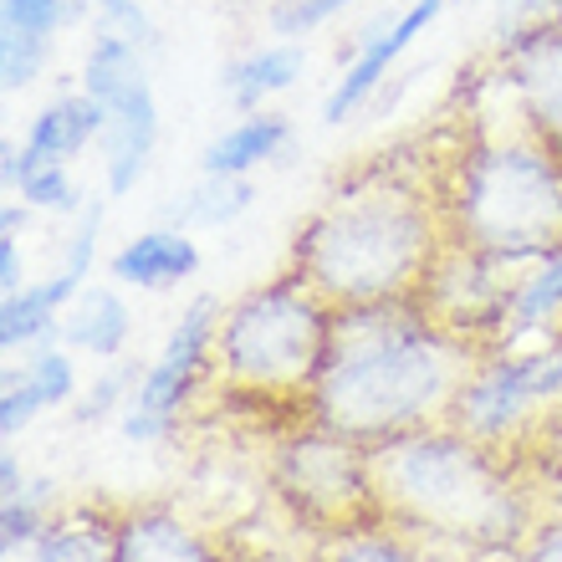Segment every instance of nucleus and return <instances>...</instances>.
<instances>
[{"label": "nucleus", "mask_w": 562, "mask_h": 562, "mask_svg": "<svg viewBox=\"0 0 562 562\" xmlns=\"http://www.w3.org/2000/svg\"><path fill=\"white\" fill-rule=\"evenodd\" d=\"M481 358L486 353L471 338L435 323L419 302L338 312L333 358L302 419L379 450L400 435L445 425Z\"/></svg>", "instance_id": "f257e3e1"}, {"label": "nucleus", "mask_w": 562, "mask_h": 562, "mask_svg": "<svg viewBox=\"0 0 562 562\" xmlns=\"http://www.w3.org/2000/svg\"><path fill=\"white\" fill-rule=\"evenodd\" d=\"M445 246L435 190L373 164L342 179L312 210L292 240V277L323 296L333 312L419 302Z\"/></svg>", "instance_id": "f03ea898"}, {"label": "nucleus", "mask_w": 562, "mask_h": 562, "mask_svg": "<svg viewBox=\"0 0 562 562\" xmlns=\"http://www.w3.org/2000/svg\"><path fill=\"white\" fill-rule=\"evenodd\" d=\"M379 512L409 537L517 552L537 527L517 465L456 425H429L373 450Z\"/></svg>", "instance_id": "7ed1b4c3"}, {"label": "nucleus", "mask_w": 562, "mask_h": 562, "mask_svg": "<svg viewBox=\"0 0 562 562\" xmlns=\"http://www.w3.org/2000/svg\"><path fill=\"white\" fill-rule=\"evenodd\" d=\"M445 236L491 267H537L562 251V154L527 128L475 138L435 184Z\"/></svg>", "instance_id": "20e7f679"}, {"label": "nucleus", "mask_w": 562, "mask_h": 562, "mask_svg": "<svg viewBox=\"0 0 562 562\" xmlns=\"http://www.w3.org/2000/svg\"><path fill=\"white\" fill-rule=\"evenodd\" d=\"M333 333H338V312L286 271L225 302L221 327H215V353H210V379L231 400L296 404L307 415L327 358H333Z\"/></svg>", "instance_id": "39448f33"}, {"label": "nucleus", "mask_w": 562, "mask_h": 562, "mask_svg": "<svg viewBox=\"0 0 562 562\" xmlns=\"http://www.w3.org/2000/svg\"><path fill=\"white\" fill-rule=\"evenodd\" d=\"M267 486L292 512V521L317 537L353 532L384 517L373 491V450L312 419L271 440Z\"/></svg>", "instance_id": "423d86ee"}, {"label": "nucleus", "mask_w": 562, "mask_h": 562, "mask_svg": "<svg viewBox=\"0 0 562 562\" xmlns=\"http://www.w3.org/2000/svg\"><path fill=\"white\" fill-rule=\"evenodd\" d=\"M496 72L521 128L562 154V26H537L496 42Z\"/></svg>", "instance_id": "0eeeda50"}, {"label": "nucleus", "mask_w": 562, "mask_h": 562, "mask_svg": "<svg viewBox=\"0 0 562 562\" xmlns=\"http://www.w3.org/2000/svg\"><path fill=\"white\" fill-rule=\"evenodd\" d=\"M221 312L225 307L210 292H200L190 307L179 312L175 333L164 338L159 358H154V363L144 369V379H138V394H134L138 409H148V415L179 425V415H184V404L194 400L200 379H210V353H215V327H221Z\"/></svg>", "instance_id": "6e6552de"}, {"label": "nucleus", "mask_w": 562, "mask_h": 562, "mask_svg": "<svg viewBox=\"0 0 562 562\" xmlns=\"http://www.w3.org/2000/svg\"><path fill=\"white\" fill-rule=\"evenodd\" d=\"M435 15H440V5L409 0V5L394 11L389 21L379 15L369 31H358L353 42H348V67H342L338 88L327 92V103H323V123H342V119H353V113H363V108L379 98L384 77L394 72V61L415 46V36H425V26Z\"/></svg>", "instance_id": "1a4fd4ad"}, {"label": "nucleus", "mask_w": 562, "mask_h": 562, "mask_svg": "<svg viewBox=\"0 0 562 562\" xmlns=\"http://www.w3.org/2000/svg\"><path fill=\"white\" fill-rule=\"evenodd\" d=\"M113 562H221V552L184 512L134 502L113 512Z\"/></svg>", "instance_id": "9d476101"}, {"label": "nucleus", "mask_w": 562, "mask_h": 562, "mask_svg": "<svg viewBox=\"0 0 562 562\" xmlns=\"http://www.w3.org/2000/svg\"><path fill=\"white\" fill-rule=\"evenodd\" d=\"M154 148H159V98H154V82H144V88L128 92L119 108H108V134H103L108 194L138 190Z\"/></svg>", "instance_id": "9b49d317"}, {"label": "nucleus", "mask_w": 562, "mask_h": 562, "mask_svg": "<svg viewBox=\"0 0 562 562\" xmlns=\"http://www.w3.org/2000/svg\"><path fill=\"white\" fill-rule=\"evenodd\" d=\"M194 271H200V246L179 225H154L108 261V277L119 286H138V292H169L179 281H190Z\"/></svg>", "instance_id": "f8f14e48"}, {"label": "nucleus", "mask_w": 562, "mask_h": 562, "mask_svg": "<svg viewBox=\"0 0 562 562\" xmlns=\"http://www.w3.org/2000/svg\"><path fill=\"white\" fill-rule=\"evenodd\" d=\"M103 134H108V108L98 103V98H88L82 88H72V92H57V98L26 123V138H21V144L46 164H72L82 148L103 144Z\"/></svg>", "instance_id": "ddd939ff"}, {"label": "nucleus", "mask_w": 562, "mask_h": 562, "mask_svg": "<svg viewBox=\"0 0 562 562\" xmlns=\"http://www.w3.org/2000/svg\"><path fill=\"white\" fill-rule=\"evenodd\" d=\"M57 338L61 348H77V353L113 363V358H123L128 338H134V312H128L119 286H82L72 296V307L61 312Z\"/></svg>", "instance_id": "4468645a"}, {"label": "nucleus", "mask_w": 562, "mask_h": 562, "mask_svg": "<svg viewBox=\"0 0 562 562\" xmlns=\"http://www.w3.org/2000/svg\"><path fill=\"white\" fill-rule=\"evenodd\" d=\"M82 292V281L67 277V271H52L36 286H21V292H5L0 302V348L5 353H21V348H36L61 327V312L72 307V296Z\"/></svg>", "instance_id": "2eb2a0df"}, {"label": "nucleus", "mask_w": 562, "mask_h": 562, "mask_svg": "<svg viewBox=\"0 0 562 562\" xmlns=\"http://www.w3.org/2000/svg\"><path fill=\"white\" fill-rule=\"evenodd\" d=\"M292 144V119L286 113H240L221 138H210L205 154H200V175H251L261 164L281 159Z\"/></svg>", "instance_id": "dca6fc26"}, {"label": "nucleus", "mask_w": 562, "mask_h": 562, "mask_svg": "<svg viewBox=\"0 0 562 562\" xmlns=\"http://www.w3.org/2000/svg\"><path fill=\"white\" fill-rule=\"evenodd\" d=\"M302 72H307V46L302 42H267V46H256V52L231 61L221 72V88H225V98H231L236 113H261L267 98L286 92Z\"/></svg>", "instance_id": "f3484780"}, {"label": "nucleus", "mask_w": 562, "mask_h": 562, "mask_svg": "<svg viewBox=\"0 0 562 562\" xmlns=\"http://www.w3.org/2000/svg\"><path fill=\"white\" fill-rule=\"evenodd\" d=\"M0 179H5V190L21 194V205L52 210V215H67V221L88 205V194L77 190V179L67 164L36 159L26 144H11V138L0 144Z\"/></svg>", "instance_id": "a211bd4d"}, {"label": "nucleus", "mask_w": 562, "mask_h": 562, "mask_svg": "<svg viewBox=\"0 0 562 562\" xmlns=\"http://www.w3.org/2000/svg\"><path fill=\"white\" fill-rule=\"evenodd\" d=\"M562 327V251L537 261L527 277L512 281L506 296V323H502V348L537 333H558Z\"/></svg>", "instance_id": "6ab92c4d"}, {"label": "nucleus", "mask_w": 562, "mask_h": 562, "mask_svg": "<svg viewBox=\"0 0 562 562\" xmlns=\"http://www.w3.org/2000/svg\"><path fill=\"white\" fill-rule=\"evenodd\" d=\"M148 82V67H144V46H134L128 36L119 31H103L92 36L88 57H82V77H77V88L98 98L103 108H119L128 92H138Z\"/></svg>", "instance_id": "aec40b11"}, {"label": "nucleus", "mask_w": 562, "mask_h": 562, "mask_svg": "<svg viewBox=\"0 0 562 562\" xmlns=\"http://www.w3.org/2000/svg\"><path fill=\"white\" fill-rule=\"evenodd\" d=\"M251 205V175H200V184L179 194V205L169 210V225H179V231H221V225H236Z\"/></svg>", "instance_id": "412c9836"}, {"label": "nucleus", "mask_w": 562, "mask_h": 562, "mask_svg": "<svg viewBox=\"0 0 562 562\" xmlns=\"http://www.w3.org/2000/svg\"><path fill=\"white\" fill-rule=\"evenodd\" d=\"M26 562H113V512L108 517L57 512V521L26 552Z\"/></svg>", "instance_id": "4be33fe9"}, {"label": "nucleus", "mask_w": 562, "mask_h": 562, "mask_svg": "<svg viewBox=\"0 0 562 562\" xmlns=\"http://www.w3.org/2000/svg\"><path fill=\"white\" fill-rule=\"evenodd\" d=\"M415 542L419 537H409L404 527L379 517V521H369V527H353V532L323 537L317 562H419Z\"/></svg>", "instance_id": "5701e85b"}, {"label": "nucleus", "mask_w": 562, "mask_h": 562, "mask_svg": "<svg viewBox=\"0 0 562 562\" xmlns=\"http://www.w3.org/2000/svg\"><path fill=\"white\" fill-rule=\"evenodd\" d=\"M82 15H98L92 0H0V31H21L36 42H52L61 26H72Z\"/></svg>", "instance_id": "b1692460"}, {"label": "nucleus", "mask_w": 562, "mask_h": 562, "mask_svg": "<svg viewBox=\"0 0 562 562\" xmlns=\"http://www.w3.org/2000/svg\"><path fill=\"white\" fill-rule=\"evenodd\" d=\"M26 363H21V379L31 384V394L42 400V409H61V404H72L77 394V369H72V353L57 348V342L46 338L36 348H26Z\"/></svg>", "instance_id": "393cba45"}, {"label": "nucleus", "mask_w": 562, "mask_h": 562, "mask_svg": "<svg viewBox=\"0 0 562 562\" xmlns=\"http://www.w3.org/2000/svg\"><path fill=\"white\" fill-rule=\"evenodd\" d=\"M138 379H144V369L138 363H123V358H113L98 379H92V389L82 394V404L72 409L77 425H103L113 409H128L138 394Z\"/></svg>", "instance_id": "a878e982"}, {"label": "nucleus", "mask_w": 562, "mask_h": 562, "mask_svg": "<svg viewBox=\"0 0 562 562\" xmlns=\"http://www.w3.org/2000/svg\"><path fill=\"white\" fill-rule=\"evenodd\" d=\"M52 61V42L21 36V31H0V82L5 92H26Z\"/></svg>", "instance_id": "bb28decb"}, {"label": "nucleus", "mask_w": 562, "mask_h": 562, "mask_svg": "<svg viewBox=\"0 0 562 562\" xmlns=\"http://www.w3.org/2000/svg\"><path fill=\"white\" fill-rule=\"evenodd\" d=\"M348 5H358V0H271L267 26H271V36H281V42H296V36L327 26V21L342 15Z\"/></svg>", "instance_id": "cd10ccee"}, {"label": "nucleus", "mask_w": 562, "mask_h": 562, "mask_svg": "<svg viewBox=\"0 0 562 562\" xmlns=\"http://www.w3.org/2000/svg\"><path fill=\"white\" fill-rule=\"evenodd\" d=\"M98 236H103V200H88V205L72 215V231H67V240H61V267L67 277L88 281L92 261H98Z\"/></svg>", "instance_id": "c85d7f7f"}, {"label": "nucleus", "mask_w": 562, "mask_h": 562, "mask_svg": "<svg viewBox=\"0 0 562 562\" xmlns=\"http://www.w3.org/2000/svg\"><path fill=\"white\" fill-rule=\"evenodd\" d=\"M537 26H562V0H496V11H491L496 42H512V36Z\"/></svg>", "instance_id": "c756f323"}, {"label": "nucleus", "mask_w": 562, "mask_h": 562, "mask_svg": "<svg viewBox=\"0 0 562 562\" xmlns=\"http://www.w3.org/2000/svg\"><path fill=\"white\" fill-rule=\"evenodd\" d=\"M36 415H42V400L31 394V384L21 373H11V379H5V394H0V435H5V445H15V435Z\"/></svg>", "instance_id": "7c9ffc66"}, {"label": "nucleus", "mask_w": 562, "mask_h": 562, "mask_svg": "<svg viewBox=\"0 0 562 562\" xmlns=\"http://www.w3.org/2000/svg\"><path fill=\"white\" fill-rule=\"evenodd\" d=\"M517 562H562V517H537V527L517 548Z\"/></svg>", "instance_id": "2f4dec72"}, {"label": "nucleus", "mask_w": 562, "mask_h": 562, "mask_svg": "<svg viewBox=\"0 0 562 562\" xmlns=\"http://www.w3.org/2000/svg\"><path fill=\"white\" fill-rule=\"evenodd\" d=\"M175 435V425L159 415H148V409H138V404H128L123 409V440H134V445H154V440H169Z\"/></svg>", "instance_id": "473e14b6"}, {"label": "nucleus", "mask_w": 562, "mask_h": 562, "mask_svg": "<svg viewBox=\"0 0 562 562\" xmlns=\"http://www.w3.org/2000/svg\"><path fill=\"white\" fill-rule=\"evenodd\" d=\"M21 286H26L21 246H15V236H0V292H21Z\"/></svg>", "instance_id": "72a5a7b5"}, {"label": "nucleus", "mask_w": 562, "mask_h": 562, "mask_svg": "<svg viewBox=\"0 0 562 562\" xmlns=\"http://www.w3.org/2000/svg\"><path fill=\"white\" fill-rule=\"evenodd\" d=\"M26 221H31V205H5L0 210V236H21V231H26Z\"/></svg>", "instance_id": "f704fd0d"}, {"label": "nucleus", "mask_w": 562, "mask_h": 562, "mask_svg": "<svg viewBox=\"0 0 562 562\" xmlns=\"http://www.w3.org/2000/svg\"><path fill=\"white\" fill-rule=\"evenodd\" d=\"M552 450H558V460H562V409H558V419H552Z\"/></svg>", "instance_id": "c9c22d12"}, {"label": "nucleus", "mask_w": 562, "mask_h": 562, "mask_svg": "<svg viewBox=\"0 0 562 562\" xmlns=\"http://www.w3.org/2000/svg\"><path fill=\"white\" fill-rule=\"evenodd\" d=\"M429 5H450V0H429Z\"/></svg>", "instance_id": "e433bc0d"}]
</instances>
